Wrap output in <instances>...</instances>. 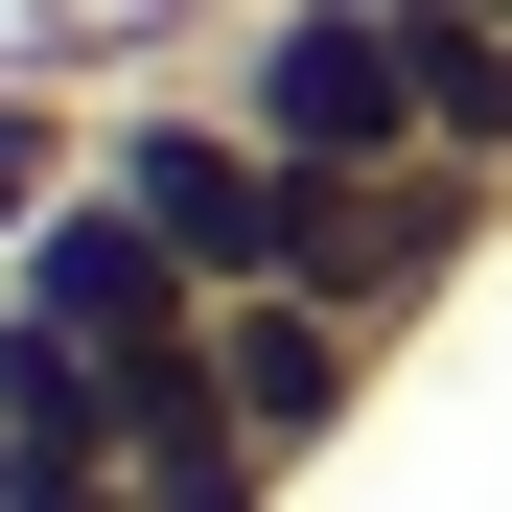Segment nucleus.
<instances>
[{"instance_id":"7","label":"nucleus","mask_w":512,"mask_h":512,"mask_svg":"<svg viewBox=\"0 0 512 512\" xmlns=\"http://www.w3.org/2000/svg\"><path fill=\"white\" fill-rule=\"evenodd\" d=\"M117 24H140V70H210V47L256 24V0H117Z\"/></svg>"},{"instance_id":"9","label":"nucleus","mask_w":512,"mask_h":512,"mask_svg":"<svg viewBox=\"0 0 512 512\" xmlns=\"http://www.w3.org/2000/svg\"><path fill=\"white\" fill-rule=\"evenodd\" d=\"M396 24H512V0H396Z\"/></svg>"},{"instance_id":"5","label":"nucleus","mask_w":512,"mask_h":512,"mask_svg":"<svg viewBox=\"0 0 512 512\" xmlns=\"http://www.w3.org/2000/svg\"><path fill=\"white\" fill-rule=\"evenodd\" d=\"M0 303H47L70 326V350H117V373H163V350H210V280H187V256H163L117 187H70L24 256H0Z\"/></svg>"},{"instance_id":"2","label":"nucleus","mask_w":512,"mask_h":512,"mask_svg":"<svg viewBox=\"0 0 512 512\" xmlns=\"http://www.w3.org/2000/svg\"><path fill=\"white\" fill-rule=\"evenodd\" d=\"M210 94L303 163V187H350V163H443V117H419V24L396 0H256V24L210 47Z\"/></svg>"},{"instance_id":"1","label":"nucleus","mask_w":512,"mask_h":512,"mask_svg":"<svg viewBox=\"0 0 512 512\" xmlns=\"http://www.w3.org/2000/svg\"><path fill=\"white\" fill-rule=\"evenodd\" d=\"M94 187L187 256L210 303H233V280H303V163L256 140L210 70H117V94H94Z\"/></svg>"},{"instance_id":"10","label":"nucleus","mask_w":512,"mask_h":512,"mask_svg":"<svg viewBox=\"0 0 512 512\" xmlns=\"http://www.w3.org/2000/svg\"><path fill=\"white\" fill-rule=\"evenodd\" d=\"M0 489H24V443H0Z\"/></svg>"},{"instance_id":"6","label":"nucleus","mask_w":512,"mask_h":512,"mask_svg":"<svg viewBox=\"0 0 512 512\" xmlns=\"http://www.w3.org/2000/svg\"><path fill=\"white\" fill-rule=\"evenodd\" d=\"M70 187H94V94H47V70H0V256H24Z\"/></svg>"},{"instance_id":"3","label":"nucleus","mask_w":512,"mask_h":512,"mask_svg":"<svg viewBox=\"0 0 512 512\" xmlns=\"http://www.w3.org/2000/svg\"><path fill=\"white\" fill-rule=\"evenodd\" d=\"M489 233H512L489 163H350V187H303V280L350 303V326H396V350H419V303H466Z\"/></svg>"},{"instance_id":"4","label":"nucleus","mask_w":512,"mask_h":512,"mask_svg":"<svg viewBox=\"0 0 512 512\" xmlns=\"http://www.w3.org/2000/svg\"><path fill=\"white\" fill-rule=\"evenodd\" d=\"M373 373H396V326H350L326 280H233V303H210V396H233L280 466H326V443H350V419H373Z\"/></svg>"},{"instance_id":"8","label":"nucleus","mask_w":512,"mask_h":512,"mask_svg":"<svg viewBox=\"0 0 512 512\" xmlns=\"http://www.w3.org/2000/svg\"><path fill=\"white\" fill-rule=\"evenodd\" d=\"M0 512H140V489H0Z\"/></svg>"}]
</instances>
